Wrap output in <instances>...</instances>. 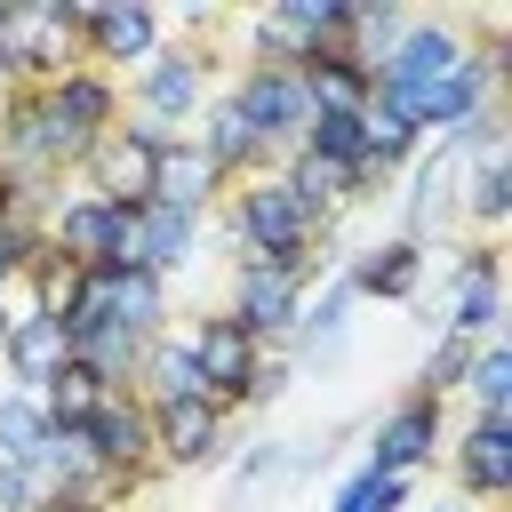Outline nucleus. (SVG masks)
Listing matches in <instances>:
<instances>
[{
    "label": "nucleus",
    "instance_id": "f257e3e1",
    "mask_svg": "<svg viewBox=\"0 0 512 512\" xmlns=\"http://www.w3.org/2000/svg\"><path fill=\"white\" fill-rule=\"evenodd\" d=\"M160 144L168 128H104L80 160H88V192L112 200V208H152V168H160Z\"/></svg>",
    "mask_w": 512,
    "mask_h": 512
},
{
    "label": "nucleus",
    "instance_id": "9b49d317",
    "mask_svg": "<svg viewBox=\"0 0 512 512\" xmlns=\"http://www.w3.org/2000/svg\"><path fill=\"white\" fill-rule=\"evenodd\" d=\"M432 448H440V400H424V392H416L408 408H392V416L376 424L368 464H376V472H392V480H408V472H416Z\"/></svg>",
    "mask_w": 512,
    "mask_h": 512
},
{
    "label": "nucleus",
    "instance_id": "20e7f679",
    "mask_svg": "<svg viewBox=\"0 0 512 512\" xmlns=\"http://www.w3.org/2000/svg\"><path fill=\"white\" fill-rule=\"evenodd\" d=\"M464 40L448 32V24H408L400 32V48L384 56V72H376V88H400V96H424V88H440L448 72H464Z\"/></svg>",
    "mask_w": 512,
    "mask_h": 512
},
{
    "label": "nucleus",
    "instance_id": "bb28decb",
    "mask_svg": "<svg viewBox=\"0 0 512 512\" xmlns=\"http://www.w3.org/2000/svg\"><path fill=\"white\" fill-rule=\"evenodd\" d=\"M360 144H368V120H360V112H312V120H304V152H320V160H336V168H352Z\"/></svg>",
    "mask_w": 512,
    "mask_h": 512
},
{
    "label": "nucleus",
    "instance_id": "4468645a",
    "mask_svg": "<svg viewBox=\"0 0 512 512\" xmlns=\"http://www.w3.org/2000/svg\"><path fill=\"white\" fill-rule=\"evenodd\" d=\"M456 488H464L472 504H496V496L512 488V424L472 416V432L456 440Z\"/></svg>",
    "mask_w": 512,
    "mask_h": 512
},
{
    "label": "nucleus",
    "instance_id": "f3484780",
    "mask_svg": "<svg viewBox=\"0 0 512 512\" xmlns=\"http://www.w3.org/2000/svg\"><path fill=\"white\" fill-rule=\"evenodd\" d=\"M136 248H144V272L152 280H168V272H184L192 264V248H200V216H184V208H136Z\"/></svg>",
    "mask_w": 512,
    "mask_h": 512
},
{
    "label": "nucleus",
    "instance_id": "aec40b11",
    "mask_svg": "<svg viewBox=\"0 0 512 512\" xmlns=\"http://www.w3.org/2000/svg\"><path fill=\"white\" fill-rule=\"evenodd\" d=\"M200 160L216 168V176H256V160H264V144H256V128H248V112L224 96L208 120H200Z\"/></svg>",
    "mask_w": 512,
    "mask_h": 512
},
{
    "label": "nucleus",
    "instance_id": "412c9836",
    "mask_svg": "<svg viewBox=\"0 0 512 512\" xmlns=\"http://www.w3.org/2000/svg\"><path fill=\"white\" fill-rule=\"evenodd\" d=\"M32 400H40V416H48L56 432H72V424H88V416H96V408L112 400V384H104V376H96L88 360H64V368H56V376H48V384H40Z\"/></svg>",
    "mask_w": 512,
    "mask_h": 512
},
{
    "label": "nucleus",
    "instance_id": "6e6552de",
    "mask_svg": "<svg viewBox=\"0 0 512 512\" xmlns=\"http://www.w3.org/2000/svg\"><path fill=\"white\" fill-rule=\"evenodd\" d=\"M200 88H208V56H200V48H160V56L136 72V96H144L152 128H168V120H192Z\"/></svg>",
    "mask_w": 512,
    "mask_h": 512
},
{
    "label": "nucleus",
    "instance_id": "393cba45",
    "mask_svg": "<svg viewBox=\"0 0 512 512\" xmlns=\"http://www.w3.org/2000/svg\"><path fill=\"white\" fill-rule=\"evenodd\" d=\"M464 392H472V408L488 416V424H504V408H512V344H480L472 352V368H464Z\"/></svg>",
    "mask_w": 512,
    "mask_h": 512
},
{
    "label": "nucleus",
    "instance_id": "b1692460",
    "mask_svg": "<svg viewBox=\"0 0 512 512\" xmlns=\"http://www.w3.org/2000/svg\"><path fill=\"white\" fill-rule=\"evenodd\" d=\"M456 208H472L480 224H504V208H512V152H504V136L480 144V168H472V184L456 192Z\"/></svg>",
    "mask_w": 512,
    "mask_h": 512
},
{
    "label": "nucleus",
    "instance_id": "cd10ccee",
    "mask_svg": "<svg viewBox=\"0 0 512 512\" xmlns=\"http://www.w3.org/2000/svg\"><path fill=\"white\" fill-rule=\"evenodd\" d=\"M352 304H360V296H352V280H336V288H328V296H320L312 312H296V320H304V352L336 344V336H344V312H352Z\"/></svg>",
    "mask_w": 512,
    "mask_h": 512
},
{
    "label": "nucleus",
    "instance_id": "c85d7f7f",
    "mask_svg": "<svg viewBox=\"0 0 512 512\" xmlns=\"http://www.w3.org/2000/svg\"><path fill=\"white\" fill-rule=\"evenodd\" d=\"M472 352H480L472 336H440V344H432V360H424V400L456 392V384H464V368H472Z\"/></svg>",
    "mask_w": 512,
    "mask_h": 512
},
{
    "label": "nucleus",
    "instance_id": "1a4fd4ad",
    "mask_svg": "<svg viewBox=\"0 0 512 512\" xmlns=\"http://www.w3.org/2000/svg\"><path fill=\"white\" fill-rule=\"evenodd\" d=\"M216 448H224V416H216L208 400L152 408V456H160V464H176V472H200V464H216Z\"/></svg>",
    "mask_w": 512,
    "mask_h": 512
},
{
    "label": "nucleus",
    "instance_id": "c756f323",
    "mask_svg": "<svg viewBox=\"0 0 512 512\" xmlns=\"http://www.w3.org/2000/svg\"><path fill=\"white\" fill-rule=\"evenodd\" d=\"M48 504V480L32 464H0V512H40Z\"/></svg>",
    "mask_w": 512,
    "mask_h": 512
},
{
    "label": "nucleus",
    "instance_id": "2eb2a0df",
    "mask_svg": "<svg viewBox=\"0 0 512 512\" xmlns=\"http://www.w3.org/2000/svg\"><path fill=\"white\" fill-rule=\"evenodd\" d=\"M40 96H48V112H56L80 144H96V136L120 120V96H112V80H104V72H64V80H56V88H40Z\"/></svg>",
    "mask_w": 512,
    "mask_h": 512
},
{
    "label": "nucleus",
    "instance_id": "4be33fe9",
    "mask_svg": "<svg viewBox=\"0 0 512 512\" xmlns=\"http://www.w3.org/2000/svg\"><path fill=\"white\" fill-rule=\"evenodd\" d=\"M136 384H144V400H152V408L200 400V368H192L184 336H152V344H144V360H136Z\"/></svg>",
    "mask_w": 512,
    "mask_h": 512
},
{
    "label": "nucleus",
    "instance_id": "ddd939ff",
    "mask_svg": "<svg viewBox=\"0 0 512 512\" xmlns=\"http://www.w3.org/2000/svg\"><path fill=\"white\" fill-rule=\"evenodd\" d=\"M112 232H120V208H112V200H96V192L56 200V216H48V248H56V256H72L80 272H96V264H104Z\"/></svg>",
    "mask_w": 512,
    "mask_h": 512
},
{
    "label": "nucleus",
    "instance_id": "7c9ffc66",
    "mask_svg": "<svg viewBox=\"0 0 512 512\" xmlns=\"http://www.w3.org/2000/svg\"><path fill=\"white\" fill-rule=\"evenodd\" d=\"M8 328H16V312H8V288H0V344H8Z\"/></svg>",
    "mask_w": 512,
    "mask_h": 512
},
{
    "label": "nucleus",
    "instance_id": "6ab92c4d",
    "mask_svg": "<svg viewBox=\"0 0 512 512\" xmlns=\"http://www.w3.org/2000/svg\"><path fill=\"white\" fill-rule=\"evenodd\" d=\"M344 280H352V296H416L424 288V248L416 240H376V248H360V264Z\"/></svg>",
    "mask_w": 512,
    "mask_h": 512
},
{
    "label": "nucleus",
    "instance_id": "a211bd4d",
    "mask_svg": "<svg viewBox=\"0 0 512 512\" xmlns=\"http://www.w3.org/2000/svg\"><path fill=\"white\" fill-rule=\"evenodd\" d=\"M104 320H112L120 336L152 344L160 320H168V288H160L152 272H104Z\"/></svg>",
    "mask_w": 512,
    "mask_h": 512
},
{
    "label": "nucleus",
    "instance_id": "f03ea898",
    "mask_svg": "<svg viewBox=\"0 0 512 512\" xmlns=\"http://www.w3.org/2000/svg\"><path fill=\"white\" fill-rule=\"evenodd\" d=\"M184 352H192V368H200V400H208L216 416H232V408L248 400V376H256V336H248L232 312H208V320H192Z\"/></svg>",
    "mask_w": 512,
    "mask_h": 512
},
{
    "label": "nucleus",
    "instance_id": "2f4dec72",
    "mask_svg": "<svg viewBox=\"0 0 512 512\" xmlns=\"http://www.w3.org/2000/svg\"><path fill=\"white\" fill-rule=\"evenodd\" d=\"M432 512H464V504H432Z\"/></svg>",
    "mask_w": 512,
    "mask_h": 512
},
{
    "label": "nucleus",
    "instance_id": "39448f33",
    "mask_svg": "<svg viewBox=\"0 0 512 512\" xmlns=\"http://www.w3.org/2000/svg\"><path fill=\"white\" fill-rule=\"evenodd\" d=\"M256 344L264 336H288L296 328V312H304V280H288L280 264H240L232 272V304H224Z\"/></svg>",
    "mask_w": 512,
    "mask_h": 512
},
{
    "label": "nucleus",
    "instance_id": "9d476101",
    "mask_svg": "<svg viewBox=\"0 0 512 512\" xmlns=\"http://www.w3.org/2000/svg\"><path fill=\"white\" fill-rule=\"evenodd\" d=\"M0 360H8V376L24 384V392H40L64 360H72V336H64V320L56 312H16V328H8V344H0Z\"/></svg>",
    "mask_w": 512,
    "mask_h": 512
},
{
    "label": "nucleus",
    "instance_id": "0eeeda50",
    "mask_svg": "<svg viewBox=\"0 0 512 512\" xmlns=\"http://www.w3.org/2000/svg\"><path fill=\"white\" fill-rule=\"evenodd\" d=\"M448 336H472L488 344V328L504 320V288H496V248H464L456 256V280H448Z\"/></svg>",
    "mask_w": 512,
    "mask_h": 512
},
{
    "label": "nucleus",
    "instance_id": "423d86ee",
    "mask_svg": "<svg viewBox=\"0 0 512 512\" xmlns=\"http://www.w3.org/2000/svg\"><path fill=\"white\" fill-rule=\"evenodd\" d=\"M80 440H88V456H96L104 472H136V480H144V464H152V408H136L128 392H112V400L80 424Z\"/></svg>",
    "mask_w": 512,
    "mask_h": 512
},
{
    "label": "nucleus",
    "instance_id": "7ed1b4c3",
    "mask_svg": "<svg viewBox=\"0 0 512 512\" xmlns=\"http://www.w3.org/2000/svg\"><path fill=\"white\" fill-rule=\"evenodd\" d=\"M232 104L248 112V128H256L264 152H272V144H304L312 104H304V80H296V72H280V64H248L240 88H232Z\"/></svg>",
    "mask_w": 512,
    "mask_h": 512
},
{
    "label": "nucleus",
    "instance_id": "a878e982",
    "mask_svg": "<svg viewBox=\"0 0 512 512\" xmlns=\"http://www.w3.org/2000/svg\"><path fill=\"white\" fill-rule=\"evenodd\" d=\"M40 440H48L40 400H32V392H8V400H0V464H32Z\"/></svg>",
    "mask_w": 512,
    "mask_h": 512
},
{
    "label": "nucleus",
    "instance_id": "5701e85b",
    "mask_svg": "<svg viewBox=\"0 0 512 512\" xmlns=\"http://www.w3.org/2000/svg\"><path fill=\"white\" fill-rule=\"evenodd\" d=\"M456 216V152L440 144L424 168H416V192H408V240L424 248V232H440Z\"/></svg>",
    "mask_w": 512,
    "mask_h": 512
},
{
    "label": "nucleus",
    "instance_id": "f8f14e48",
    "mask_svg": "<svg viewBox=\"0 0 512 512\" xmlns=\"http://www.w3.org/2000/svg\"><path fill=\"white\" fill-rule=\"evenodd\" d=\"M80 40H88L104 64H152V56H160V16H152L144 0H104Z\"/></svg>",
    "mask_w": 512,
    "mask_h": 512
},
{
    "label": "nucleus",
    "instance_id": "dca6fc26",
    "mask_svg": "<svg viewBox=\"0 0 512 512\" xmlns=\"http://www.w3.org/2000/svg\"><path fill=\"white\" fill-rule=\"evenodd\" d=\"M216 184H224V176L200 160V144H184V136H168V144H160V168H152V200H160V208L200 216V208L216 200Z\"/></svg>",
    "mask_w": 512,
    "mask_h": 512
}]
</instances>
